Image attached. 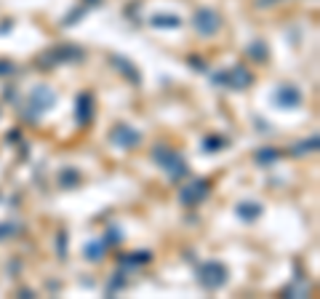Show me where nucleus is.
I'll list each match as a JSON object with an SVG mask.
<instances>
[{
	"label": "nucleus",
	"mask_w": 320,
	"mask_h": 299,
	"mask_svg": "<svg viewBox=\"0 0 320 299\" xmlns=\"http://www.w3.org/2000/svg\"><path fill=\"white\" fill-rule=\"evenodd\" d=\"M152 158H155V163H158L160 168L168 171V176H171V179H179V176L187 174V163H184L173 150H168V147H155Z\"/></svg>",
	"instance_id": "1"
},
{
	"label": "nucleus",
	"mask_w": 320,
	"mask_h": 299,
	"mask_svg": "<svg viewBox=\"0 0 320 299\" xmlns=\"http://www.w3.org/2000/svg\"><path fill=\"white\" fill-rule=\"evenodd\" d=\"M56 105V94H53L48 85H35L32 94H29V112L27 118H40L43 112H48Z\"/></svg>",
	"instance_id": "2"
},
{
	"label": "nucleus",
	"mask_w": 320,
	"mask_h": 299,
	"mask_svg": "<svg viewBox=\"0 0 320 299\" xmlns=\"http://www.w3.org/2000/svg\"><path fill=\"white\" fill-rule=\"evenodd\" d=\"M197 278H200V283L206 286L208 291H216L227 283V267L222 265V262H206V265H200V270H197Z\"/></svg>",
	"instance_id": "3"
},
{
	"label": "nucleus",
	"mask_w": 320,
	"mask_h": 299,
	"mask_svg": "<svg viewBox=\"0 0 320 299\" xmlns=\"http://www.w3.org/2000/svg\"><path fill=\"white\" fill-rule=\"evenodd\" d=\"M110 139H112V144H118V147H125V150H134L136 144L142 142V136H139V134H136L131 126H125V123L115 126L112 134H110Z\"/></svg>",
	"instance_id": "4"
},
{
	"label": "nucleus",
	"mask_w": 320,
	"mask_h": 299,
	"mask_svg": "<svg viewBox=\"0 0 320 299\" xmlns=\"http://www.w3.org/2000/svg\"><path fill=\"white\" fill-rule=\"evenodd\" d=\"M275 105L277 107H299L301 105V91L296 85H280L275 91Z\"/></svg>",
	"instance_id": "5"
},
{
	"label": "nucleus",
	"mask_w": 320,
	"mask_h": 299,
	"mask_svg": "<svg viewBox=\"0 0 320 299\" xmlns=\"http://www.w3.org/2000/svg\"><path fill=\"white\" fill-rule=\"evenodd\" d=\"M208 187H211L208 182H203V179H200V182H195V185L184 187L179 198H182V203H184V206H195V203H200V200L208 195Z\"/></svg>",
	"instance_id": "6"
},
{
	"label": "nucleus",
	"mask_w": 320,
	"mask_h": 299,
	"mask_svg": "<svg viewBox=\"0 0 320 299\" xmlns=\"http://www.w3.org/2000/svg\"><path fill=\"white\" fill-rule=\"evenodd\" d=\"M229 83L232 88H246V85H251V75L246 72V67H235V70L229 72H222V75H216V83Z\"/></svg>",
	"instance_id": "7"
},
{
	"label": "nucleus",
	"mask_w": 320,
	"mask_h": 299,
	"mask_svg": "<svg viewBox=\"0 0 320 299\" xmlns=\"http://www.w3.org/2000/svg\"><path fill=\"white\" fill-rule=\"evenodd\" d=\"M219 16L214 14V11H197V16H195V27H197V32H203V35H214L216 29H219Z\"/></svg>",
	"instance_id": "8"
},
{
	"label": "nucleus",
	"mask_w": 320,
	"mask_h": 299,
	"mask_svg": "<svg viewBox=\"0 0 320 299\" xmlns=\"http://www.w3.org/2000/svg\"><path fill=\"white\" fill-rule=\"evenodd\" d=\"M91 112H94V107H91V94H80V99H77V123L86 126L88 120H91Z\"/></svg>",
	"instance_id": "9"
},
{
	"label": "nucleus",
	"mask_w": 320,
	"mask_h": 299,
	"mask_svg": "<svg viewBox=\"0 0 320 299\" xmlns=\"http://www.w3.org/2000/svg\"><path fill=\"white\" fill-rule=\"evenodd\" d=\"M238 214H240V219H248V222H251V219H256L259 214H262V206H259V203H240Z\"/></svg>",
	"instance_id": "10"
},
{
	"label": "nucleus",
	"mask_w": 320,
	"mask_h": 299,
	"mask_svg": "<svg viewBox=\"0 0 320 299\" xmlns=\"http://www.w3.org/2000/svg\"><path fill=\"white\" fill-rule=\"evenodd\" d=\"M112 62H115V67H120V70H123V75H128L134 83H139V81H142V78H139V72H136V70H134V67H131L128 62H125L123 56H115Z\"/></svg>",
	"instance_id": "11"
},
{
	"label": "nucleus",
	"mask_w": 320,
	"mask_h": 299,
	"mask_svg": "<svg viewBox=\"0 0 320 299\" xmlns=\"http://www.w3.org/2000/svg\"><path fill=\"white\" fill-rule=\"evenodd\" d=\"M203 147H206L208 152H216V150L227 147V139H219V136H208L206 142H203Z\"/></svg>",
	"instance_id": "12"
},
{
	"label": "nucleus",
	"mask_w": 320,
	"mask_h": 299,
	"mask_svg": "<svg viewBox=\"0 0 320 299\" xmlns=\"http://www.w3.org/2000/svg\"><path fill=\"white\" fill-rule=\"evenodd\" d=\"M101 251H104V243H88L86 246V259H101Z\"/></svg>",
	"instance_id": "13"
},
{
	"label": "nucleus",
	"mask_w": 320,
	"mask_h": 299,
	"mask_svg": "<svg viewBox=\"0 0 320 299\" xmlns=\"http://www.w3.org/2000/svg\"><path fill=\"white\" fill-rule=\"evenodd\" d=\"M152 24L155 27H179V19L176 16H155Z\"/></svg>",
	"instance_id": "14"
},
{
	"label": "nucleus",
	"mask_w": 320,
	"mask_h": 299,
	"mask_svg": "<svg viewBox=\"0 0 320 299\" xmlns=\"http://www.w3.org/2000/svg\"><path fill=\"white\" fill-rule=\"evenodd\" d=\"M248 54H251V56H256L259 59V62H264V59H267V51H264V46H262V43H251V46H248Z\"/></svg>",
	"instance_id": "15"
},
{
	"label": "nucleus",
	"mask_w": 320,
	"mask_h": 299,
	"mask_svg": "<svg viewBox=\"0 0 320 299\" xmlns=\"http://www.w3.org/2000/svg\"><path fill=\"white\" fill-rule=\"evenodd\" d=\"M14 235V224H0V238H8Z\"/></svg>",
	"instance_id": "16"
},
{
	"label": "nucleus",
	"mask_w": 320,
	"mask_h": 299,
	"mask_svg": "<svg viewBox=\"0 0 320 299\" xmlns=\"http://www.w3.org/2000/svg\"><path fill=\"white\" fill-rule=\"evenodd\" d=\"M275 158H277V155H275L272 150H270V152H259V161H267V163H272Z\"/></svg>",
	"instance_id": "17"
},
{
	"label": "nucleus",
	"mask_w": 320,
	"mask_h": 299,
	"mask_svg": "<svg viewBox=\"0 0 320 299\" xmlns=\"http://www.w3.org/2000/svg\"><path fill=\"white\" fill-rule=\"evenodd\" d=\"M110 241H112V243H115V241H120V230H115V227L110 230Z\"/></svg>",
	"instance_id": "18"
},
{
	"label": "nucleus",
	"mask_w": 320,
	"mask_h": 299,
	"mask_svg": "<svg viewBox=\"0 0 320 299\" xmlns=\"http://www.w3.org/2000/svg\"><path fill=\"white\" fill-rule=\"evenodd\" d=\"M8 70H14L11 64H0V72H8Z\"/></svg>",
	"instance_id": "19"
}]
</instances>
